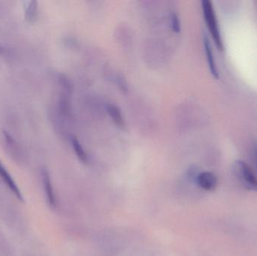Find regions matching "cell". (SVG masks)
Here are the masks:
<instances>
[{"mask_svg": "<svg viewBox=\"0 0 257 256\" xmlns=\"http://www.w3.org/2000/svg\"><path fill=\"white\" fill-rule=\"evenodd\" d=\"M202 11L204 18L208 30L211 33V37L218 49L223 50V42L217 22V16L214 12V6L210 0H203L202 2Z\"/></svg>", "mask_w": 257, "mask_h": 256, "instance_id": "6da1fadb", "label": "cell"}, {"mask_svg": "<svg viewBox=\"0 0 257 256\" xmlns=\"http://www.w3.org/2000/svg\"><path fill=\"white\" fill-rule=\"evenodd\" d=\"M234 172L245 189L257 192V178L247 164L236 161L234 164Z\"/></svg>", "mask_w": 257, "mask_h": 256, "instance_id": "7a4b0ae2", "label": "cell"}, {"mask_svg": "<svg viewBox=\"0 0 257 256\" xmlns=\"http://www.w3.org/2000/svg\"><path fill=\"white\" fill-rule=\"evenodd\" d=\"M196 183L199 185V187L202 188L204 190L212 191L217 186V177L212 173L205 171L198 174L196 177Z\"/></svg>", "mask_w": 257, "mask_h": 256, "instance_id": "3957f363", "label": "cell"}, {"mask_svg": "<svg viewBox=\"0 0 257 256\" xmlns=\"http://www.w3.org/2000/svg\"><path fill=\"white\" fill-rule=\"evenodd\" d=\"M0 177L3 179V181L6 183V185H7L8 187L10 189V190L13 192L14 195H15L20 201H23L24 199H23L22 194H21V191L18 189L12 176L9 174L7 170L5 168V167L3 166L1 162H0Z\"/></svg>", "mask_w": 257, "mask_h": 256, "instance_id": "277c9868", "label": "cell"}, {"mask_svg": "<svg viewBox=\"0 0 257 256\" xmlns=\"http://www.w3.org/2000/svg\"><path fill=\"white\" fill-rule=\"evenodd\" d=\"M204 48H205V55H206L207 61H208V66H209L211 73L215 78H219L218 71H217V66H216L215 60H214V54H213L212 48H211V43L209 39L205 36L204 37Z\"/></svg>", "mask_w": 257, "mask_h": 256, "instance_id": "5b68a950", "label": "cell"}, {"mask_svg": "<svg viewBox=\"0 0 257 256\" xmlns=\"http://www.w3.org/2000/svg\"><path fill=\"white\" fill-rule=\"evenodd\" d=\"M106 110L108 115L111 117L116 125L120 127H123L125 126V120L123 114H122L121 110L117 105L113 103L107 104Z\"/></svg>", "mask_w": 257, "mask_h": 256, "instance_id": "8992f818", "label": "cell"}, {"mask_svg": "<svg viewBox=\"0 0 257 256\" xmlns=\"http://www.w3.org/2000/svg\"><path fill=\"white\" fill-rule=\"evenodd\" d=\"M42 179H43L44 186H45V193H46L47 199L51 207H54L56 204L55 196L53 191L52 185H51V179L48 171H43L42 172Z\"/></svg>", "mask_w": 257, "mask_h": 256, "instance_id": "52a82bcc", "label": "cell"}, {"mask_svg": "<svg viewBox=\"0 0 257 256\" xmlns=\"http://www.w3.org/2000/svg\"><path fill=\"white\" fill-rule=\"evenodd\" d=\"M71 143H72V147H73L78 159L81 162H84V163L88 162V157H87V153H86L85 150L83 148L82 145H81L79 141L75 137L72 136L71 138Z\"/></svg>", "mask_w": 257, "mask_h": 256, "instance_id": "ba28073f", "label": "cell"}, {"mask_svg": "<svg viewBox=\"0 0 257 256\" xmlns=\"http://www.w3.org/2000/svg\"><path fill=\"white\" fill-rule=\"evenodd\" d=\"M25 14L26 18L29 21H33L37 17L38 13V3L37 1L32 0V1L27 2L25 3Z\"/></svg>", "mask_w": 257, "mask_h": 256, "instance_id": "9c48e42d", "label": "cell"}, {"mask_svg": "<svg viewBox=\"0 0 257 256\" xmlns=\"http://www.w3.org/2000/svg\"><path fill=\"white\" fill-rule=\"evenodd\" d=\"M170 18L172 30L175 33H179L181 31V21H180L178 13L175 12H172L170 15Z\"/></svg>", "mask_w": 257, "mask_h": 256, "instance_id": "30bf717a", "label": "cell"}, {"mask_svg": "<svg viewBox=\"0 0 257 256\" xmlns=\"http://www.w3.org/2000/svg\"><path fill=\"white\" fill-rule=\"evenodd\" d=\"M115 80L117 86H118L119 88H120L122 91H127V83H126V80H125L124 78H123L121 75H116Z\"/></svg>", "mask_w": 257, "mask_h": 256, "instance_id": "8fae6325", "label": "cell"}, {"mask_svg": "<svg viewBox=\"0 0 257 256\" xmlns=\"http://www.w3.org/2000/svg\"><path fill=\"white\" fill-rule=\"evenodd\" d=\"M253 153H254L255 161H256V164L257 166V145L255 146L254 149H253Z\"/></svg>", "mask_w": 257, "mask_h": 256, "instance_id": "7c38bea8", "label": "cell"}]
</instances>
